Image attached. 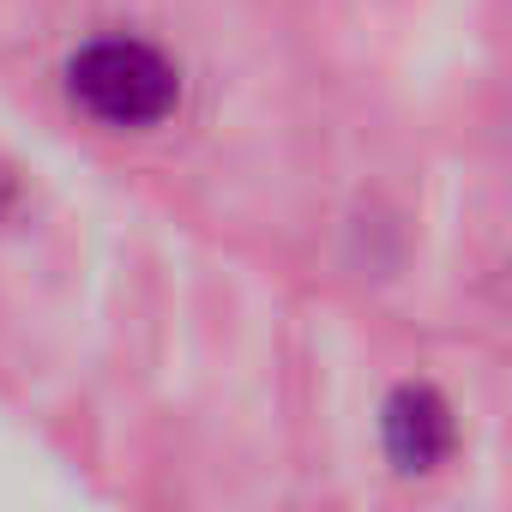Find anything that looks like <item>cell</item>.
I'll return each mask as SVG.
<instances>
[{"label":"cell","instance_id":"obj_1","mask_svg":"<svg viewBox=\"0 0 512 512\" xmlns=\"http://www.w3.org/2000/svg\"><path fill=\"white\" fill-rule=\"evenodd\" d=\"M67 79L73 97L109 127H151L175 109V67L145 43H91Z\"/></svg>","mask_w":512,"mask_h":512},{"label":"cell","instance_id":"obj_2","mask_svg":"<svg viewBox=\"0 0 512 512\" xmlns=\"http://www.w3.org/2000/svg\"><path fill=\"white\" fill-rule=\"evenodd\" d=\"M452 446V422H446V404L428 392V386H404L392 404H386V452L398 470H434Z\"/></svg>","mask_w":512,"mask_h":512}]
</instances>
